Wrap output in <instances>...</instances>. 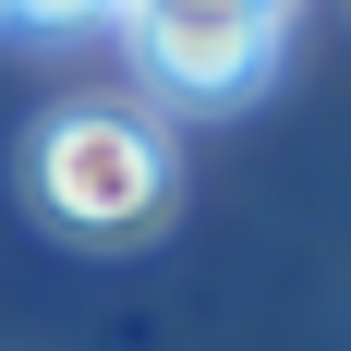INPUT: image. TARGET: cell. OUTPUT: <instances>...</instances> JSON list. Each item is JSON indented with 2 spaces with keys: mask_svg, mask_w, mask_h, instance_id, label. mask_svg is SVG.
Here are the masks:
<instances>
[{
  "mask_svg": "<svg viewBox=\"0 0 351 351\" xmlns=\"http://www.w3.org/2000/svg\"><path fill=\"white\" fill-rule=\"evenodd\" d=\"M121 49L170 109H243L279 73L291 25L254 12V0H158V12H121Z\"/></svg>",
  "mask_w": 351,
  "mask_h": 351,
  "instance_id": "2",
  "label": "cell"
},
{
  "mask_svg": "<svg viewBox=\"0 0 351 351\" xmlns=\"http://www.w3.org/2000/svg\"><path fill=\"white\" fill-rule=\"evenodd\" d=\"M170 182H182V158H170V134L145 109H61L25 145V194L61 218L73 243H134V230H158L170 218Z\"/></svg>",
  "mask_w": 351,
  "mask_h": 351,
  "instance_id": "1",
  "label": "cell"
}]
</instances>
